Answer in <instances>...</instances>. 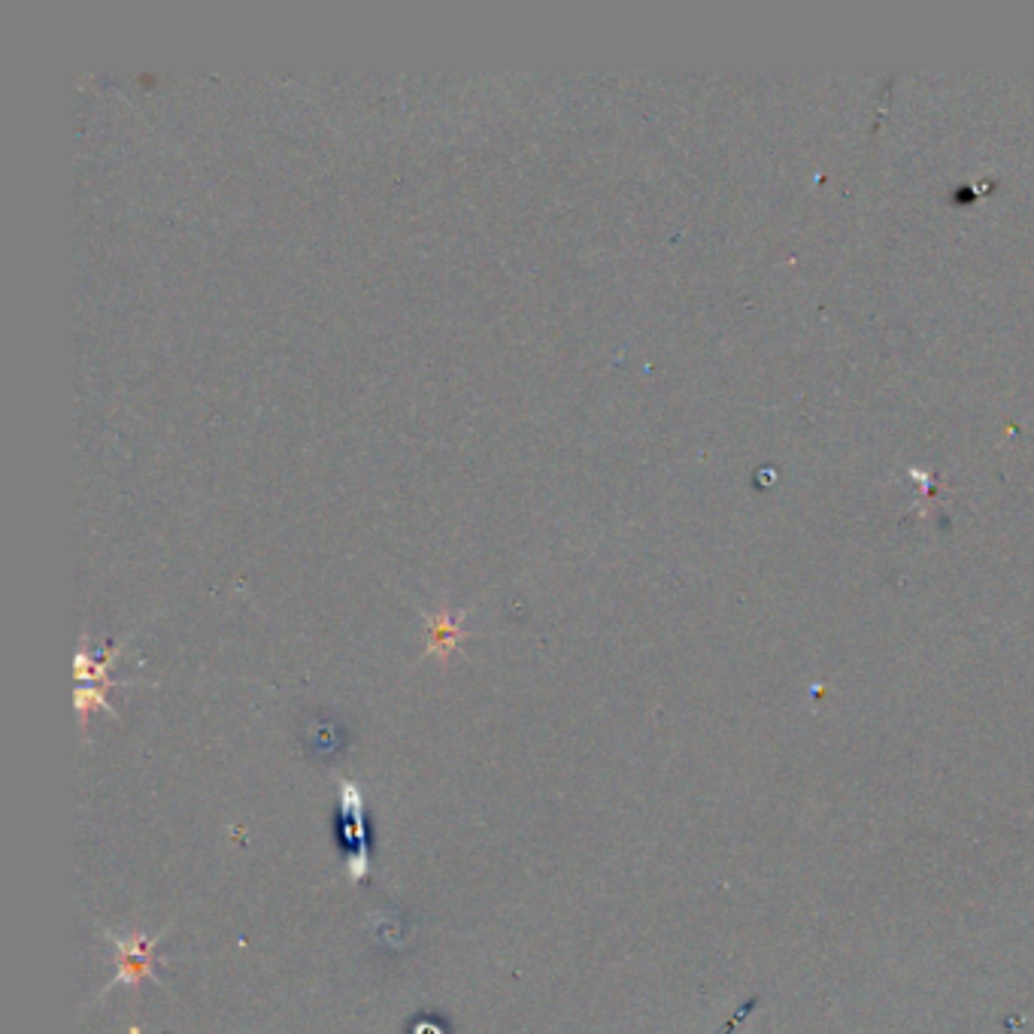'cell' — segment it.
<instances>
[{
    "label": "cell",
    "instance_id": "cell-1",
    "mask_svg": "<svg viewBox=\"0 0 1034 1034\" xmlns=\"http://www.w3.org/2000/svg\"><path fill=\"white\" fill-rule=\"evenodd\" d=\"M167 932H170V925H165V932L158 934L107 932V941H110L115 949V977L103 986L101 992H98V998L107 996L113 986H127L131 992H137L146 980H149V983H158V974H155V965H158L155 946L165 941Z\"/></svg>",
    "mask_w": 1034,
    "mask_h": 1034
},
{
    "label": "cell",
    "instance_id": "cell-2",
    "mask_svg": "<svg viewBox=\"0 0 1034 1034\" xmlns=\"http://www.w3.org/2000/svg\"><path fill=\"white\" fill-rule=\"evenodd\" d=\"M465 613H453V610H437L429 616V656H437L441 661L453 656L455 649L465 641V625H462Z\"/></svg>",
    "mask_w": 1034,
    "mask_h": 1034
},
{
    "label": "cell",
    "instance_id": "cell-3",
    "mask_svg": "<svg viewBox=\"0 0 1034 1034\" xmlns=\"http://www.w3.org/2000/svg\"><path fill=\"white\" fill-rule=\"evenodd\" d=\"M337 801H341V813L346 820V837L355 841V849L367 846L365 841V792L358 789V782L349 777L337 780Z\"/></svg>",
    "mask_w": 1034,
    "mask_h": 1034
},
{
    "label": "cell",
    "instance_id": "cell-4",
    "mask_svg": "<svg viewBox=\"0 0 1034 1034\" xmlns=\"http://www.w3.org/2000/svg\"><path fill=\"white\" fill-rule=\"evenodd\" d=\"M107 692L110 689H103V686H79L76 689V710H79V722H82V732H86V725H89L91 710H107L110 716H115V710L107 701Z\"/></svg>",
    "mask_w": 1034,
    "mask_h": 1034
},
{
    "label": "cell",
    "instance_id": "cell-5",
    "mask_svg": "<svg viewBox=\"0 0 1034 1034\" xmlns=\"http://www.w3.org/2000/svg\"><path fill=\"white\" fill-rule=\"evenodd\" d=\"M346 877H349L353 883H365L367 877H370V849H367V846L349 853V858H346Z\"/></svg>",
    "mask_w": 1034,
    "mask_h": 1034
}]
</instances>
